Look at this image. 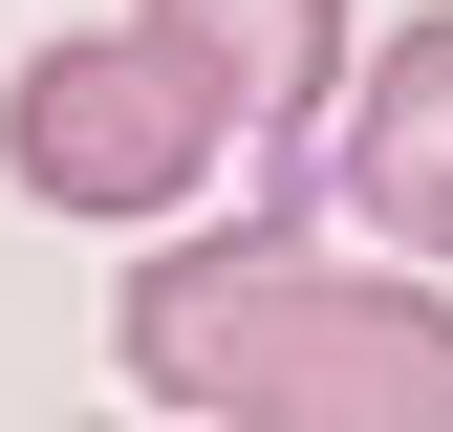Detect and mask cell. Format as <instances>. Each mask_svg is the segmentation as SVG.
Instances as JSON below:
<instances>
[{"mask_svg":"<svg viewBox=\"0 0 453 432\" xmlns=\"http://www.w3.org/2000/svg\"><path fill=\"white\" fill-rule=\"evenodd\" d=\"M108 346L216 432H453V282L432 259H303L280 216L151 238Z\"/></svg>","mask_w":453,"mask_h":432,"instance_id":"cell-1","label":"cell"},{"mask_svg":"<svg viewBox=\"0 0 453 432\" xmlns=\"http://www.w3.org/2000/svg\"><path fill=\"white\" fill-rule=\"evenodd\" d=\"M324 195H346V216H367L388 259H432V282H453V0L367 43L346 130H324Z\"/></svg>","mask_w":453,"mask_h":432,"instance_id":"cell-4","label":"cell"},{"mask_svg":"<svg viewBox=\"0 0 453 432\" xmlns=\"http://www.w3.org/2000/svg\"><path fill=\"white\" fill-rule=\"evenodd\" d=\"M173 22V66L216 87V130H238V174H259V216H303L324 195V130H346V0H151Z\"/></svg>","mask_w":453,"mask_h":432,"instance_id":"cell-3","label":"cell"},{"mask_svg":"<svg viewBox=\"0 0 453 432\" xmlns=\"http://www.w3.org/2000/svg\"><path fill=\"white\" fill-rule=\"evenodd\" d=\"M0 174H22L43 216H108V238H151V216H195L216 174H238V130H216V87L173 66V22H65L22 87H0Z\"/></svg>","mask_w":453,"mask_h":432,"instance_id":"cell-2","label":"cell"}]
</instances>
